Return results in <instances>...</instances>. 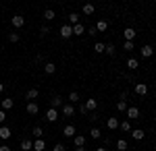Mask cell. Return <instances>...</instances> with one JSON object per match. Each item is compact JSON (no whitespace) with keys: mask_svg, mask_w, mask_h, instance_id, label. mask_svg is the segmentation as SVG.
<instances>
[{"mask_svg":"<svg viewBox=\"0 0 156 151\" xmlns=\"http://www.w3.org/2000/svg\"><path fill=\"white\" fill-rule=\"evenodd\" d=\"M25 112H27V114H31V116H36L37 112H40V106H37L36 102H27V106H25Z\"/></svg>","mask_w":156,"mask_h":151,"instance_id":"5b68a950","label":"cell"},{"mask_svg":"<svg viewBox=\"0 0 156 151\" xmlns=\"http://www.w3.org/2000/svg\"><path fill=\"white\" fill-rule=\"evenodd\" d=\"M42 135H44L42 126H34V137H36V139H42Z\"/></svg>","mask_w":156,"mask_h":151,"instance_id":"e575fe53","label":"cell"},{"mask_svg":"<svg viewBox=\"0 0 156 151\" xmlns=\"http://www.w3.org/2000/svg\"><path fill=\"white\" fill-rule=\"evenodd\" d=\"M94 11H96V8H94V4H90V2L83 4V15H94Z\"/></svg>","mask_w":156,"mask_h":151,"instance_id":"f546056e","label":"cell"},{"mask_svg":"<svg viewBox=\"0 0 156 151\" xmlns=\"http://www.w3.org/2000/svg\"><path fill=\"white\" fill-rule=\"evenodd\" d=\"M119 128L123 130V133H131V130H133V128H131V122H129V120H123V122L119 124Z\"/></svg>","mask_w":156,"mask_h":151,"instance_id":"cb8c5ba5","label":"cell"},{"mask_svg":"<svg viewBox=\"0 0 156 151\" xmlns=\"http://www.w3.org/2000/svg\"><path fill=\"white\" fill-rule=\"evenodd\" d=\"M133 91L137 93V95H146V93H148V85H144V83H137Z\"/></svg>","mask_w":156,"mask_h":151,"instance_id":"ac0fdd59","label":"cell"},{"mask_svg":"<svg viewBox=\"0 0 156 151\" xmlns=\"http://www.w3.org/2000/svg\"><path fill=\"white\" fill-rule=\"evenodd\" d=\"M137 66H140V60H137V58H127V69L135 70Z\"/></svg>","mask_w":156,"mask_h":151,"instance_id":"484cf974","label":"cell"},{"mask_svg":"<svg viewBox=\"0 0 156 151\" xmlns=\"http://www.w3.org/2000/svg\"><path fill=\"white\" fill-rule=\"evenodd\" d=\"M0 151H11V147L9 145H0Z\"/></svg>","mask_w":156,"mask_h":151,"instance_id":"b9f144b4","label":"cell"},{"mask_svg":"<svg viewBox=\"0 0 156 151\" xmlns=\"http://www.w3.org/2000/svg\"><path fill=\"white\" fill-rule=\"evenodd\" d=\"M125 114H127V120H129V122H131V120H137V118H140V108L131 106V108H127Z\"/></svg>","mask_w":156,"mask_h":151,"instance_id":"7a4b0ae2","label":"cell"},{"mask_svg":"<svg viewBox=\"0 0 156 151\" xmlns=\"http://www.w3.org/2000/svg\"><path fill=\"white\" fill-rule=\"evenodd\" d=\"M73 145H75V147H83L85 145V137L83 135H75V137H73Z\"/></svg>","mask_w":156,"mask_h":151,"instance_id":"e0dca14e","label":"cell"},{"mask_svg":"<svg viewBox=\"0 0 156 151\" xmlns=\"http://www.w3.org/2000/svg\"><path fill=\"white\" fill-rule=\"evenodd\" d=\"M21 149H23V151H31V149H34V141H31V139H23V141H21Z\"/></svg>","mask_w":156,"mask_h":151,"instance_id":"ffe728a7","label":"cell"},{"mask_svg":"<svg viewBox=\"0 0 156 151\" xmlns=\"http://www.w3.org/2000/svg\"><path fill=\"white\" fill-rule=\"evenodd\" d=\"M69 102H71V104L79 102V93H77V91H71V93H69Z\"/></svg>","mask_w":156,"mask_h":151,"instance_id":"836d02e7","label":"cell"},{"mask_svg":"<svg viewBox=\"0 0 156 151\" xmlns=\"http://www.w3.org/2000/svg\"><path fill=\"white\" fill-rule=\"evenodd\" d=\"M48 31H50L48 27H42V29H40V33H42V35H48Z\"/></svg>","mask_w":156,"mask_h":151,"instance_id":"ab89813d","label":"cell"},{"mask_svg":"<svg viewBox=\"0 0 156 151\" xmlns=\"http://www.w3.org/2000/svg\"><path fill=\"white\" fill-rule=\"evenodd\" d=\"M135 35H137V31H135L133 27H125V31H123L125 42H133V39H135Z\"/></svg>","mask_w":156,"mask_h":151,"instance_id":"277c9868","label":"cell"},{"mask_svg":"<svg viewBox=\"0 0 156 151\" xmlns=\"http://www.w3.org/2000/svg\"><path fill=\"white\" fill-rule=\"evenodd\" d=\"M94 27H96V31H100V33H104V31L108 29V21H104V19H100V21H98V23L94 25Z\"/></svg>","mask_w":156,"mask_h":151,"instance_id":"4fadbf2b","label":"cell"},{"mask_svg":"<svg viewBox=\"0 0 156 151\" xmlns=\"http://www.w3.org/2000/svg\"><path fill=\"white\" fill-rule=\"evenodd\" d=\"M127 149H129V143H127L125 139L117 141V151H127Z\"/></svg>","mask_w":156,"mask_h":151,"instance_id":"603a6c76","label":"cell"},{"mask_svg":"<svg viewBox=\"0 0 156 151\" xmlns=\"http://www.w3.org/2000/svg\"><path fill=\"white\" fill-rule=\"evenodd\" d=\"M75 151H85V147H75Z\"/></svg>","mask_w":156,"mask_h":151,"instance_id":"7bdbcfd3","label":"cell"},{"mask_svg":"<svg viewBox=\"0 0 156 151\" xmlns=\"http://www.w3.org/2000/svg\"><path fill=\"white\" fill-rule=\"evenodd\" d=\"M58 33H60V37H65V39H69V37L73 35V27H71V25H67V23H65L62 27H60V31H58Z\"/></svg>","mask_w":156,"mask_h":151,"instance_id":"8992f818","label":"cell"},{"mask_svg":"<svg viewBox=\"0 0 156 151\" xmlns=\"http://www.w3.org/2000/svg\"><path fill=\"white\" fill-rule=\"evenodd\" d=\"M2 91H4V85H2V83H0V93H2Z\"/></svg>","mask_w":156,"mask_h":151,"instance_id":"f6af8a7d","label":"cell"},{"mask_svg":"<svg viewBox=\"0 0 156 151\" xmlns=\"http://www.w3.org/2000/svg\"><path fill=\"white\" fill-rule=\"evenodd\" d=\"M152 54H154V48L150 46V44H144L142 46V56L144 58H152Z\"/></svg>","mask_w":156,"mask_h":151,"instance_id":"9c48e42d","label":"cell"},{"mask_svg":"<svg viewBox=\"0 0 156 151\" xmlns=\"http://www.w3.org/2000/svg\"><path fill=\"white\" fill-rule=\"evenodd\" d=\"M52 151H67V147H65V143H56V145L52 147Z\"/></svg>","mask_w":156,"mask_h":151,"instance_id":"74e56055","label":"cell"},{"mask_svg":"<svg viewBox=\"0 0 156 151\" xmlns=\"http://www.w3.org/2000/svg\"><path fill=\"white\" fill-rule=\"evenodd\" d=\"M69 23H71V27L79 23V12H71V15H69Z\"/></svg>","mask_w":156,"mask_h":151,"instance_id":"83f0119b","label":"cell"},{"mask_svg":"<svg viewBox=\"0 0 156 151\" xmlns=\"http://www.w3.org/2000/svg\"><path fill=\"white\" fill-rule=\"evenodd\" d=\"M60 112H62V116L71 118V116H75V112H77V108H75L73 104H62V108H60Z\"/></svg>","mask_w":156,"mask_h":151,"instance_id":"6da1fadb","label":"cell"},{"mask_svg":"<svg viewBox=\"0 0 156 151\" xmlns=\"http://www.w3.org/2000/svg\"><path fill=\"white\" fill-rule=\"evenodd\" d=\"M37 95H40V91H37V89H29V91L25 93V99H27V102H36Z\"/></svg>","mask_w":156,"mask_h":151,"instance_id":"2e32d148","label":"cell"},{"mask_svg":"<svg viewBox=\"0 0 156 151\" xmlns=\"http://www.w3.org/2000/svg\"><path fill=\"white\" fill-rule=\"evenodd\" d=\"M0 139H2V141L11 139V128H9V126H0Z\"/></svg>","mask_w":156,"mask_h":151,"instance_id":"5bb4252c","label":"cell"},{"mask_svg":"<svg viewBox=\"0 0 156 151\" xmlns=\"http://www.w3.org/2000/svg\"><path fill=\"white\" fill-rule=\"evenodd\" d=\"M11 23H12V27H17V29H19V27H23V25H25V19L21 17V15H15V17L11 19Z\"/></svg>","mask_w":156,"mask_h":151,"instance_id":"30bf717a","label":"cell"},{"mask_svg":"<svg viewBox=\"0 0 156 151\" xmlns=\"http://www.w3.org/2000/svg\"><path fill=\"white\" fill-rule=\"evenodd\" d=\"M117 112H127V102L119 99V102H117Z\"/></svg>","mask_w":156,"mask_h":151,"instance_id":"4dcf8cb0","label":"cell"},{"mask_svg":"<svg viewBox=\"0 0 156 151\" xmlns=\"http://www.w3.org/2000/svg\"><path fill=\"white\" fill-rule=\"evenodd\" d=\"M106 54H110V56H115V44H106V50H104Z\"/></svg>","mask_w":156,"mask_h":151,"instance_id":"8d00e7d4","label":"cell"},{"mask_svg":"<svg viewBox=\"0 0 156 151\" xmlns=\"http://www.w3.org/2000/svg\"><path fill=\"white\" fill-rule=\"evenodd\" d=\"M90 137H92V139H100V137H102L100 128H98V126H92V130H90Z\"/></svg>","mask_w":156,"mask_h":151,"instance_id":"4316f807","label":"cell"},{"mask_svg":"<svg viewBox=\"0 0 156 151\" xmlns=\"http://www.w3.org/2000/svg\"><path fill=\"white\" fill-rule=\"evenodd\" d=\"M62 135H65L67 139H73V137L77 135V126H73V124H67V126L62 128Z\"/></svg>","mask_w":156,"mask_h":151,"instance_id":"3957f363","label":"cell"},{"mask_svg":"<svg viewBox=\"0 0 156 151\" xmlns=\"http://www.w3.org/2000/svg\"><path fill=\"white\" fill-rule=\"evenodd\" d=\"M50 108H54V110H56V108H62V97H60V95H54L52 102H50Z\"/></svg>","mask_w":156,"mask_h":151,"instance_id":"d6986e66","label":"cell"},{"mask_svg":"<svg viewBox=\"0 0 156 151\" xmlns=\"http://www.w3.org/2000/svg\"><path fill=\"white\" fill-rule=\"evenodd\" d=\"M87 33H90V35H96V33H98L96 27H90V29H87Z\"/></svg>","mask_w":156,"mask_h":151,"instance_id":"60d3db41","label":"cell"},{"mask_svg":"<svg viewBox=\"0 0 156 151\" xmlns=\"http://www.w3.org/2000/svg\"><path fill=\"white\" fill-rule=\"evenodd\" d=\"M119 124H121V122H119V120H117L115 116H110V118L106 120V126L110 128V130H117V128H119Z\"/></svg>","mask_w":156,"mask_h":151,"instance_id":"7c38bea8","label":"cell"},{"mask_svg":"<svg viewBox=\"0 0 156 151\" xmlns=\"http://www.w3.org/2000/svg\"><path fill=\"white\" fill-rule=\"evenodd\" d=\"M96 151H108V149H106V147H98Z\"/></svg>","mask_w":156,"mask_h":151,"instance_id":"ee69618b","label":"cell"},{"mask_svg":"<svg viewBox=\"0 0 156 151\" xmlns=\"http://www.w3.org/2000/svg\"><path fill=\"white\" fill-rule=\"evenodd\" d=\"M54 17H56V12H54V11H50V8H48V11H44V19H46V21H52Z\"/></svg>","mask_w":156,"mask_h":151,"instance_id":"d6a6232c","label":"cell"},{"mask_svg":"<svg viewBox=\"0 0 156 151\" xmlns=\"http://www.w3.org/2000/svg\"><path fill=\"white\" fill-rule=\"evenodd\" d=\"M83 31H85V25H81V23L73 25V35H83Z\"/></svg>","mask_w":156,"mask_h":151,"instance_id":"d4e9b609","label":"cell"},{"mask_svg":"<svg viewBox=\"0 0 156 151\" xmlns=\"http://www.w3.org/2000/svg\"><path fill=\"white\" fill-rule=\"evenodd\" d=\"M44 70H46V75H54L56 72V64L54 62H46L44 64Z\"/></svg>","mask_w":156,"mask_h":151,"instance_id":"7402d4cb","label":"cell"},{"mask_svg":"<svg viewBox=\"0 0 156 151\" xmlns=\"http://www.w3.org/2000/svg\"><path fill=\"white\" fill-rule=\"evenodd\" d=\"M83 108H85V112H96L98 110V102L94 99V97H90V99L83 104Z\"/></svg>","mask_w":156,"mask_h":151,"instance_id":"52a82bcc","label":"cell"},{"mask_svg":"<svg viewBox=\"0 0 156 151\" xmlns=\"http://www.w3.org/2000/svg\"><path fill=\"white\" fill-rule=\"evenodd\" d=\"M9 42H11V44H19V42H21V37H19V33H17V31H12V33L9 35Z\"/></svg>","mask_w":156,"mask_h":151,"instance_id":"f1b7e54d","label":"cell"},{"mask_svg":"<svg viewBox=\"0 0 156 151\" xmlns=\"http://www.w3.org/2000/svg\"><path fill=\"white\" fill-rule=\"evenodd\" d=\"M46 120H48V122H56V120H58V110H54V108L46 110Z\"/></svg>","mask_w":156,"mask_h":151,"instance_id":"ba28073f","label":"cell"},{"mask_svg":"<svg viewBox=\"0 0 156 151\" xmlns=\"http://www.w3.org/2000/svg\"><path fill=\"white\" fill-rule=\"evenodd\" d=\"M4 120H6V112H4V110H0V126H2V122H4Z\"/></svg>","mask_w":156,"mask_h":151,"instance_id":"f35d334b","label":"cell"},{"mask_svg":"<svg viewBox=\"0 0 156 151\" xmlns=\"http://www.w3.org/2000/svg\"><path fill=\"white\" fill-rule=\"evenodd\" d=\"M94 50H96L98 54H102V52L106 50V44H102V42H98V44H94Z\"/></svg>","mask_w":156,"mask_h":151,"instance_id":"1f68e13d","label":"cell"},{"mask_svg":"<svg viewBox=\"0 0 156 151\" xmlns=\"http://www.w3.org/2000/svg\"><path fill=\"white\" fill-rule=\"evenodd\" d=\"M133 46H135L133 42H125V44H123V50H125V52H131V50H133Z\"/></svg>","mask_w":156,"mask_h":151,"instance_id":"d590c367","label":"cell"},{"mask_svg":"<svg viewBox=\"0 0 156 151\" xmlns=\"http://www.w3.org/2000/svg\"><path fill=\"white\" fill-rule=\"evenodd\" d=\"M131 137H133V139H135V141H142V139H144V137H146L144 128H133V130H131Z\"/></svg>","mask_w":156,"mask_h":151,"instance_id":"8fae6325","label":"cell"},{"mask_svg":"<svg viewBox=\"0 0 156 151\" xmlns=\"http://www.w3.org/2000/svg\"><path fill=\"white\" fill-rule=\"evenodd\" d=\"M46 149V141L44 139H36L34 141V151H44Z\"/></svg>","mask_w":156,"mask_h":151,"instance_id":"9a60e30c","label":"cell"},{"mask_svg":"<svg viewBox=\"0 0 156 151\" xmlns=\"http://www.w3.org/2000/svg\"><path fill=\"white\" fill-rule=\"evenodd\" d=\"M12 106H15L12 97H4V99H2V106H0V108H2V110H11Z\"/></svg>","mask_w":156,"mask_h":151,"instance_id":"44dd1931","label":"cell"},{"mask_svg":"<svg viewBox=\"0 0 156 151\" xmlns=\"http://www.w3.org/2000/svg\"><path fill=\"white\" fill-rule=\"evenodd\" d=\"M154 93H156V89H154Z\"/></svg>","mask_w":156,"mask_h":151,"instance_id":"bcb514c9","label":"cell"}]
</instances>
